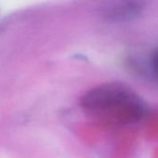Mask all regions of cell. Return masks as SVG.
I'll list each match as a JSON object with an SVG mask.
<instances>
[{"instance_id": "7a4b0ae2", "label": "cell", "mask_w": 158, "mask_h": 158, "mask_svg": "<svg viewBox=\"0 0 158 158\" xmlns=\"http://www.w3.org/2000/svg\"><path fill=\"white\" fill-rule=\"evenodd\" d=\"M144 9L142 0H114L103 8L102 14L109 22H128L139 18Z\"/></svg>"}, {"instance_id": "6da1fadb", "label": "cell", "mask_w": 158, "mask_h": 158, "mask_svg": "<svg viewBox=\"0 0 158 158\" xmlns=\"http://www.w3.org/2000/svg\"><path fill=\"white\" fill-rule=\"evenodd\" d=\"M80 105L91 118L114 126L138 123L146 113L142 100L121 82L103 83L90 89L81 97Z\"/></svg>"}, {"instance_id": "3957f363", "label": "cell", "mask_w": 158, "mask_h": 158, "mask_svg": "<svg viewBox=\"0 0 158 158\" xmlns=\"http://www.w3.org/2000/svg\"><path fill=\"white\" fill-rule=\"evenodd\" d=\"M150 67L152 73L158 77V48H156L151 55L150 58Z\"/></svg>"}]
</instances>
